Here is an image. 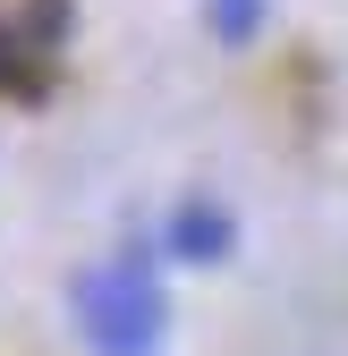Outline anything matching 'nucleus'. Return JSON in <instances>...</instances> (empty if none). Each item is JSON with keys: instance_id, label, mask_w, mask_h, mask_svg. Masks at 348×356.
Instances as JSON below:
<instances>
[{"instance_id": "f257e3e1", "label": "nucleus", "mask_w": 348, "mask_h": 356, "mask_svg": "<svg viewBox=\"0 0 348 356\" xmlns=\"http://www.w3.org/2000/svg\"><path fill=\"white\" fill-rule=\"evenodd\" d=\"M77 331H85L94 356H153L161 331H170V305H161L153 263L119 254V263H102V272H85L77 280Z\"/></svg>"}, {"instance_id": "f03ea898", "label": "nucleus", "mask_w": 348, "mask_h": 356, "mask_svg": "<svg viewBox=\"0 0 348 356\" xmlns=\"http://www.w3.org/2000/svg\"><path fill=\"white\" fill-rule=\"evenodd\" d=\"M68 0H0V102H42L60 76Z\"/></svg>"}, {"instance_id": "7ed1b4c3", "label": "nucleus", "mask_w": 348, "mask_h": 356, "mask_svg": "<svg viewBox=\"0 0 348 356\" xmlns=\"http://www.w3.org/2000/svg\"><path fill=\"white\" fill-rule=\"evenodd\" d=\"M230 246H238V229H230L221 204H187L179 220H170V254H179V263H221Z\"/></svg>"}, {"instance_id": "20e7f679", "label": "nucleus", "mask_w": 348, "mask_h": 356, "mask_svg": "<svg viewBox=\"0 0 348 356\" xmlns=\"http://www.w3.org/2000/svg\"><path fill=\"white\" fill-rule=\"evenodd\" d=\"M204 9L221 42H255V26H264V0H204Z\"/></svg>"}]
</instances>
